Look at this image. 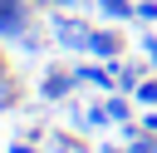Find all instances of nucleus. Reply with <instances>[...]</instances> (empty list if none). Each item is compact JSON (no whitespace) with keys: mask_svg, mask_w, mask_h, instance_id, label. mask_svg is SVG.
Here are the masks:
<instances>
[{"mask_svg":"<svg viewBox=\"0 0 157 153\" xmlns=\"http://www.w3.org/2000/svg\"><path fill=\"white\" fill-rule=\"evenodd\" d=\"M132 153H157V143L152 138H132Z\"/></svg>","mask_w":157,"mask_h":153,"instance_id":"6","label":"nucleus"},{"mask_svg":"<svg viewBox=\"0 0 157 153\" xmlns=\"http://www.w3.org/2000/svg\"><path fill=\"white\" fill-rule=\"evenodd\" d=\"M98 5H103L108 15H128V5H123V0H98Z\"/></svg>","mask_w":157,"mask_h":153,"instance_id":"5","label":"nucleus"},{"mask_svg":"<svg viewBox=\"0 0 157 153\" xmlns=\"http://www.w3.org/2000/svg\"><path fill=\"white\" fill-rule=\"evenodd\" d=\"M10 153H34V148H25V143H15V148H10Z\"/></svg>","mask_w":157,"mask_h":153,"instance_id":"7","label":"nucleus"},{"mask_svg":"<svg viewBox=\"0 0 157 153\" xmlns=\"http://www.w3.org/2000/svg\"><path fill=\"white\" fill-rule=\"evenodd\" d=\"M25 30V5L20 0H5L0 5V35H20Z\"/></svg>","mask_w":157,"mask_h":153,"instance_id":"1","label":"nucleus"},{"mask_svg":"<svg viewBox=\"0 0 157 153\" xmlns=\"http://www.w3.org/2000/svg\"><path fill=\"white\" fill-rule=\"evenodd\" d=\"M147 54H152V59H157V39H147Z\"/></svg>","mask_w":157,"mask_h":153,"instance_id":"8","label":"nucleus"},{"mask_svg":"<svg viewBox=\"0 0 157 153\" xmlns=\"http://www.w3.org/2000/svg\"><path fill=\"white\" fill-rule=\"evenodd\" d=\"M103 109H108V118H128V104H123V99H113V104H103Z\"/></svg>","mask_w":157,"mask_h":153,"instance_id":"4","label":"nucleus"},{"mask_svg":"<svg viewBox=\"0 0 157 153\" xmlns=\"http://www.w3.org/2000/svg\"><path fill=\"white\" fill-rule=\"evenodd\" d=\"M88 49H98V54H113L118 44H113V35H88Z\"/></svg>","mask_w":157,"mask_h":153,"instance_id":"2","label":"nucleus"},{"mask_svg":"<svg viewBox=\"0 0 157 153\" xmlns=\"http://www.w3.org/2000/svg\"><path fill=\"white\" fill-rule=\"evenodd\" d=\"M64 89H69V79H49V84H44V94H49V99H59Z\"/></svg>","mask_w":157,"mask_h":153,"instance_id":"3","label":"nucleus"}]
</instances>
